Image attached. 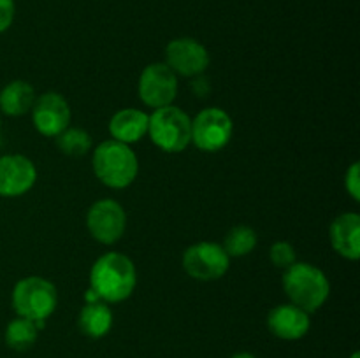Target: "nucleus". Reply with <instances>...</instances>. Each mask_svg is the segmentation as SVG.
I'll return each instance as SVG.
<instances>
[{
    "label": "nucleus",
    "instance_id": "nucleus-1",
    "mask_svg": "<svg viewBox=\"0 0 360 358\" xmlns=\"http://www.w3.org/2000/svg\"><path fill=\"white\" fill-rule=\"evenodd\" d=\"M137 284V270L132 260L118 251H109L95 260L90 270V288L105 304L123 302Z\"/></svg>",
    "mask_w": 360,
    "mask_h": 358
},
{
    "label": "nucleus",
    "instance_id": "nucleus-2",
    "mask_svg": "<svg viewBox=\"0 0 360 358\" xmlns=\"http://www.w3.org/2000/svg\"><path fill=\"white\" fill-rule=\"evenodd\" d=\"M91 167L102 185L112 190H122L136 181L139 160L129 144L109 139L94 150Z\"/></svg>",
    "mask_w": 360,
    "mask_h": 358
},
{
    "label": "nucleus",
    "instance_id": "nucleus-3",
    "mask_svg": "<svg viewBox=\"0 0 360 358\" xmlns=\"http://www.w3.org/2000/svg\"><path fill=\"white\" fill-rule=\"evenodd\" d=\"M283 290L290 302L306 312H316L330 295L326 272L308 262H295L283 272Z\"/></svg>",
    "mask_w": 360,
    "mask_h": 358
},
{
    "label": "nucleus",
    "instance_id": "nucleus-4",
    "mask_svg": "<svg viewBox=\"0 0 360 358\" xmlns=\"http://www.w3.org/2000/svg\"><path fill=\"white\" fill-rule=\"evenodd\" d=\"M150 139L165 153H181L192 144V118L176 105L155 109L148 125Z\"/></svg>",
    "mask_w": 360,
    "mask_h": 358
},
{
    "label": "nucleus",
    "instance_id": "nucleus-5",
    "mask_svg": "<svg viewBox=\"0 0 360 358\" xmlns=\"http://www.w3.org/2000/svg\"><path fill=\"white\" fill-rule=\"evenodd\" d=\"M13 307L18 316L32 321H46L58 304L56 286L41 276H28L13 288Z\"/></svg>",
    "mask_w": 360,
    "mask_h": 358
},
{
    "label": "nucleus",
    "instance_id": "nucleus-6",
    "mask_svg": "<svg viewBox=\"0 0 360 358\" xmlns=\"http://www.w3.org/2000/svg\"><path fill=\"white\" fill-rule=\"evenodd\" d=\"M234 123L227 111L220 107L202 109L192 119V142L206 153L224 150L232 139Z\"/></svg>",
    "mask_w": 360,
    "mask_h": 358
},
{
    "label": "nucleus",
    "instance_id": "nucleus-7",
    "mask_svg": "<svg viewBox=\"0 0 360 358\" xmlns=\"http://www.w3.org/2000/svg\"><path fill=\"white\" fill-rule=\"evenodd\" d=\"M231 256L217 242H197L183 253V269L197 281H217L227 274Z\"/></svg>",
    "mask_w": 360,
    "mask_h": 358
},
{
    "label": "nucleus",
    "instance_id": "nucleus-8",
    "mask_svg": "<svg viewBox=\"0 0 360 358\" xmlns=\"http://www.w3.org/2000/svg\"><path fill=\"white\" fill-rule=\"evenodd\" d=\"M137 91L143 104L153 111L171 105L178 95V76L169 69L167 63H150L141 72Z\"/></svg>",
    "mask_w": 360,
    "mask_h": 358
},
{
    "label": "nucleus",
    "instance_id": "nucleus-9",
    "mask_svg": "<svg viewBox=\"0 0 360 358\" xmlns=\"http://www.w3.org/2000/svg\"><path fill=\"white\" fill-rule=\"evenodd\" d=\"M86 227L91 237L101 244H115L127 228V213L122 204L112 199L97 200L86 213Z\"/></svg>",
    "mask_w": 360,
    "mask_h": 358
},
{
    "label": "nucleus",
    "instance_id": "nucleus-10",
    "mask_svg": "<svg viewBox=\"0 0 360 358\" xmlns=\"http://www.w3.org/2000/svg\"><path fill=\"white\" fill-rule=\"evenodd\" d=\"M210 51L192 37L172 39L165 48V63L176 76L195 77L210 67Z\"/></svg>",
    "mask_w": 360,
    "mask_h": 358
},
{
    "label": "nucleus",
    "instance_id": "nucleus-11",
    "mask_svg": "<svg viewBox=\"0 0 360 358\" xmlns=\"http://www.w3.org/2000/svg\"><path fill=\"white\" fill-rule=\"evenodd\" d=\"M32 121L35 130L44 137H56L70 125V105L56 91H46L32 105Z\"/></svg>",
    "mask_w": 360,
    "mask_h": 358
},
{
    "label": "nucleus",
    "instance_id": "nucleus-12",
    "mask_svg": "<svg viewBox=\"0 0 360 358\" xmlns=\"http://www.w3.org/2000/svg\"><path fill=\"white\" fill-rule=\"evenodd\" d=\"M37 181V168L30 158L23 154L0 157V199L21 197L30 192Z\"/></svg>",
    "mask_w": 360,
    "mask_h": 358
},
{
    "label": "nucleus",
    "instance_id": "nucleus-13",
    "mask_svg": "<svg viewBox=\"0 0 360 358\" xmlns=\"http://www.w3.org/2000/svg\"><path fill=\"white\" fill-rule=\"evenodd\" d=\"M311 314L292 302L273 307L267 314V329L281 340H299L309 332Z\"/></svg>",
    "mask_w": 360,
    "mask_h": 358
},
{
    "label": "nucleus",
    "instance_id": "nucleus-14",
    "mask_svg": "<svg viewBox=\"0 0 360 358\" xmlns=\"http://www.w3.org/2000/svg\"><path fill=\"white\" fill-rule=\"evenodd\" d=\"M329 239L334 251L343 258L359 260L360 256V216L357 213H343L330 223Z\"/></svg>",
    "mask_w": 360,
    "mask_h": 358
},
{
    "label": "nucleus",
    "instance_id": "nucleus-15",
    "mask_svg": "<svg viewBox=\"0 0 360 358\" xmlns=\"http://www.w3.org/2000/svg\"><path fill=\"white\" fill-rule=\"evenodd\" d=\"M148 125H150V114L141 109L127 107L112 114L109 121V133L115 140L130 146L132 142H139L146 135Z\"/></svg>",
    "mask_w": 360,
    "mask_h": 358
},
{
    "label": "nucleus",
    "instance_id": "nucleus-16",
    "mask_svg": "<svg viewBox=\"0 0 360 358\" xmlns=\"http://www.w3.org/2000/svg\"><path fill=\"white\" fill-rule=\"evenodd\" d=\"M35 98H37L35 90L30 83L23 79H14L0 91V111L7 116L18 118L32 111Z\"/></svg>",
    "mask_w": 360,
    "mask_h": 358
},
{
    "label": "nucleus",
    "instance_id": "nucleus-17",
    "mask_svg": "<svg viewBox=\"0 0 360 358\" xmlns=\"http://www.w3.org/2000/svg\"><path fill=\"white\" fill-rule=\"evenodd\" d=\"M77 326L90 339L108 336L112 326V311L104 300L86 302L77 314Z\"/></svg>",
    "mask_w": 360,
    "mask_h": 358
},
{
    "label": "nucleus",
    "instance_id": "nucleus-18",
    "mask_svg": "<svg viewBox=\"0 0 360 358\" xmlns=\"http://www.w3.org/2000/svg\"><path fill=\"white\" fill-rule=\"evenodd\" d=\"M37 337L39 329L35 326V321L21 318V316L11 319L6 326V333H4L6 344L14 351L30 350L35 344V340H37Z\"/></svg>",
    "mask_w": 360,
    "mask_h": 358
},
{
    "label": "nucleus",
    "instance_id": "nucleus-19",
    "mask_svg": "<svg viewBox=\"0 0 360 358\" xmlns=\"http://www.w3.org/2000/svg\"><path fill=\"white\" fill-rule=\"evenodd\" d=\"M257 242H259V237H257V232L252 227H248V225H238V227L231 228L229 234L225 235L224 249L227 251V255L231 258L232 256L239 258V256H245L248 253H252L257 248Z\"/></svg>",
    "mask_w": 360,
    "mask_h": 358
},
{
    "label": "nucleus",
    "instance_id": "nucleus-20",
    "mask_svg": "<svg viewBox=\"0 0 360 358\" xmlns=\"http://www.w3.org/2000/svg\"><path fill=\"white\" fill-rule=\"evenodd\" d=\"M56 146L63 154L83 157L91 150V137L86 130L67 126L60 135H56Z\"/></svg>",
    "mask_w": 360,
    "mask_h": 358
},
{
    "label": "nucleus",
    "instance_id": "nucleus-21",
    "mask_svg": "<svg viewBox=\"0 0 360 358\" xmlns=\"http://www.w3.org/2000/svg\"><path fill=\"white\" fill-rule=\"evenodd\" d=\"M269 260L274 267L285 270L297 262V253H295V248L290 244V242L278 241L271 246Z\"/></svg>",
    "mask_w": 360,
    "mask_h": 358
},
{
    "label": "nucleus",
    "instance_id": "nucleus-22",
    "mask_svg": "<svg viewBox=\"0 0 360 358\" xmlns=\"http://www.w3.org/2000/svg\"><path fill=\"white\" fill-rule=\"evenodd\" d=\"M345 188H347L348 195L359 202L360 200V164L359 161H354L350 165V168L345 174Z\"/></svg>",
    "mask_w": 360,
    "mask_h": 358
},
{
    "label": "nucleus",
    "instance_id": "nucleus-23",
    "mask_svg": "<svg viewBox=\"0 0 360 358\" xmlns=\"http://www.w3.org/2000/svg\"><path fill=\"white\" fill-rule=\"evenodd\" d=\"M14 14H16L14 0H0V34L13 25Z\"/></svg>",
    "mask_w": 360,
    "mask_h": 358
},
{
    "label": "nucleus",
    "instance_id": "nucleus-24",
    "mask_svg": "<svg viewBox=\"0 0 360 358\" xmlns=\"http://www.w3.org/2000/svg\"><path fill=\"white\" fill-rule=\"evenodd\" d=\"M190 88H192L193 93L197 95L199 98H204L207 97V95L211 93V83L207 77H204L202 74H199V76L192 77V81H190Z\"/></svg>",
    "mask_w": 360,
    "mask_h": 358
},
{
    "label": "nucleus",
    "instance_id": "nucleus-25",
    "mask_svg": "<svg viewBox=\"0 0 360 358\" xmlns=\"http://www.w3.org/2000/svg\"><path fill=\"white\" fill-rule=\"evenodd\" d=\"M84 300H86V302H98V300H101V298H98V295L95 293V291L91 290V288H88L86 295H84Z\"/></svg>",
    "mask_w": 360,
    "mask_h": 358
},
{
    "label": "nucleus",
    "instance_id": "nucleus-26",
    "mask_svg": "<svg viewBox=\"0 0 360 358\" xmlns=\"http://www.w3.org/2000/svg\"><path fill=\"white\" fill-rule=\"evenodd\" d=\"M231 358H255V354L248 353V351H239V353H234Z\"/></svg>",
    "mask_w": 360,
    "mask_h": 358
},
{
    "label": "nucleus",
    "instance_id": "nucleus-27",
    "mask_svg": "<svg viewBox=\"0 0 360 358\" xmlns=\"http://www.w3.org/2000/svg\"><path fill=\"white\" fill-rule=\"evenodd\" d=\"M350 358H360V353H359V351H354V353L350 354Z\"/></svg>",
    "mask_w": 360,
    "mask_h": 358
},
{
    "label": "nucleus",
    "instance_id": "nucleus-28",
    "mask_svg": "<svg viewBox=\"0 0 360 358\" xmlns=\"http://www.w3.org/2000/svg\"><path fill=\"white\" fill-rule=\"evenodd\" d=\"M0 128H2V121H0Z\"/></svg>",
    "mask_w": 360,
    "mask_h": 358
}]
</instances>
